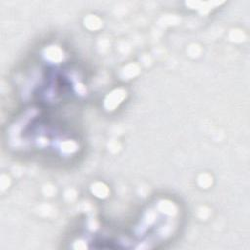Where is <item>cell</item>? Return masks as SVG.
Masks as SVG:
<instances>
[{
    "label": "cell",
    "mask_w": 250,
    "mask_h": 250,
    "mask_svg": "<svg viewBox=\"0 0 250 250\" xmlns=\"http://www.w3.org/2000/svg\"><path fill=\"white\" fill-rule=\"evenodd\" d=\"M2 146L14 160L68 171L83 162L84 127L67 110L17 105L2 127Z\"/></svg>",
    "instance_id": "1"
},
{
    "label": "cell",
    "mask_w": 250,
    "mask_h": 250,
    "mask_svg": "<svg viewBox=\"0 0 250 250\" xmlns=\"http://www.w3.org/2000/svg\"><path fill=\"white\" fill-rule=\"evenodd\" d=\"M11 80L17 105L68 111L90 97L92 72L67 46L45 41L17 63Z\"/></svg>",
    "instance_id": "2"
},
{
    "label": "cell",
    "mask_w": 250,
    "mask_h": 250,
    "mask_svg": "<svg viewBox=\"0 0 250 250\" xmlns=\"http://www.w3.org/2000/svg\"><path fill=\"white\" fill-rule=\"evenodd\" d=\"M187 224L185 203L157 193L121 223L105 221L104 249H163L178 241Z\"/></svg>",
    "instance_id": "3"
}]
</instances>
